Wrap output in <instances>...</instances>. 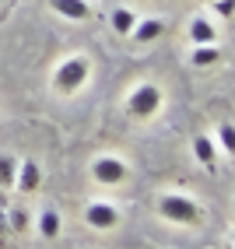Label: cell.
Masks as SVG:
<instances>
[{
	"label": "cell",
	"instance_id": "1",
	"mask_svg": "<svg viewBox=\"0 0 235 249\" xmlns=\"http://www.w3.org/2000/svg\"><path fill=\"white\" fill-rule=\"evenodd\" d=\"M88 77H91V60L85 53H74L53 71V88L63 91V95H74L88 85Z\"/></svg>",
	"mask_w": 235,
	"mask_h": 249
},
{
	"label": "cell",
	"instance_id": "2",
	"mask_svg": "<svg viewBox=\"0 0 235 249\" xmlns=\"http://www.w3.org/2000/svg\"><path fill=\"white\" fill-rule=\"evenodd\" d=\"M158 214L176 225H197L200 221V204L186 193H162L158 196Z\"/></svg>",
	"mask_w": 235,
	"mask_h": 249
},
{
	"label": "cell",
	"instance_id": "3",
	"mask_svg": "<svg viewBox=\"0 0 235 249\" xmlns=\"http://www.w3.org/2000/svg\"><path fill=\"white\" fill-rule=\"evenodd\" d=\"M158 109H162V88L151 85V81H141V85L130 91V98H127V112L133 116V120H151Z\"/></svg>",
	"mask_w": 235,
	"mask_h": 249
},
{
	"label": "cell",
	"instance_id": "4",
	"mask_svg": "<svg viewBox=\"0 0 235 249\" xmlns=\"http://www.w3.org/2000/svg\"><path fill=\"white\" fill-rule=\"evenodd\" d=\"M85 221H88L91 228H98V231H109V228L120 225V211H116L109 200H91V204L85 207Z\"/></svg>",
	"mask_w": 235,
	"mask_h": 249
},
{
	"label": "cell",
	"instance_id": "5",
	"mask_svg": "<svg viewBox=\"0 0 235 249\" xmlns=\"http://www.w3.org/2000/svg\"><path fill=\"white\" fill-rule=\"evenodd\" d=\"M91 176L102 182V186H116V182H123V179H127V165H123L120 158L102 155V158H95V161H91Z\"/></svg>",
	"mask_w": 235,
	"mask_h": 249
},
{
	"label": "cell",
	"instance_id": "6",
	"mask_svg": "<svg viewBox=\"0 0 235 249\" xmlns=\"http://www.w3.org/2000/svg\"><path fill=\"white\" fill-rule=\"evenodd\" d=\"M42 182V172L36 161H18V176H14V186H18L21 193H36Z\"/></svg>",
	"mask_w": 235,
	"mask_h": 249
},
{
	"label": "cell",
	"instance_id": "7",
	"mask_svg": "<svg viewBox=\"0 0 235 249\" xmlns=\"http://www.w3.org/2000/svg\"><path fill=\"white\" fill-rule=\"evenodd\" d=\"M49 4H53L56 14H63V18H71V21H85V18H91L88 0H49Z\"/></svg>",
	"mask_w": 235,
	"mask_h": 249
},
{
	"label": "cell",
	"instance_id": "8",
	"mask_svg": "<svg viewBox=\"0 0 235 249\" xmlns=\"http://www.w3.org/2000/svg\"><path fill=\"white\" fill-rule=\"evenodd\" d=\"M186 28H190V39H193V46H211V42H217V28H214L207 18H193Z\"/></svg>",
	"mask_w": 235,
	"mask_h": 249
},
{
	"label": "cell",
	"instance_id": "9",
	"mask_svg": "<svg viewBox=\"0 0 235 249\" xmlns=\"http://www.w3.org/2000/svg\"><path fill=\"white\" fill-rule=\"evenodd\" d=\"M162 32H165V21H162V18H144V21L133 25L130 36L137 39V42H155V39L162 36Z\"/></svg>",
	"mask_w": 235,
	"mask_h": 249
},
{
	"label": "cell",
	"instance_id": "10",
	"mask_svg": "<svg viewBox=\"0 0 235 249\" xmlns=\"http://www.w3.org/2000/svg\"><path fill=\"white\" fill-rule=\"evenodd\" d=\"M193 155H197V161L204 165V169H214V158H217V144H214L211 137H197V141H193Z\"/></svg>",
	"mask_w": 235,
	"mask_h": 249
},
{
	"label": "cell",
	"instance_id": "11",
	"mask_svg": "<svg viewBox=\"0 0 235 249\" xmlns=\"http://www.w3.org/2000/svg\"><path fill=\"white\" fill-rule=\"evenodd\" d=\"M217 60H221V49H217L214 42H211V46H193V53H190V63H193V67H214Z\"/></svg>",
	"mask_w": 235,
	"mask_h": 249
},
{
	"label": "cell",
	"instance_id": "12",
	"mask_svg": "<svg viewBox=\"0 0 235 249\" xmlns=\"http://www.w3.org/2000/svg\"><path fill=\"white\" fill-rule=\"evenodd\" d=\"M109 21H112V32H120V36H130V32H133V25H137V14H133V11H127V7H112Z\"/></svg>",
	"mask_w": 235,
	"mask_h": 249
},
{
	"label": "cell",
	"instance_id": "13",
	"mask_svg": "<svg viewBox=\"0 0 235 249\" xmlns=\"http://www.w3.org/2000/svg\"><path fill=\"white\" fill-rule=\"evenodd\" d=\"M39 235H42V239H56V235H60V214H56L53 207H46V211L39 214Z\"/></svg>",
	"mask_w": 235,
	"mask_h": 249
},
{
	"label": "cell",
	"instance_id": "14",
	"mask_svg": "<svg viewBox=\"0 0 235 249\" xmlns=\"http://www.w3.org/2000/svg\"><path fill=\"white\" fill-rule=\"evenodd\" d=\"M14 176H18V158L0 155V186H14Z\"/></svg>",
	"mask_w": 235,
	"mask_h": 249
},
{
	"label": "cell",
	"instance_id": "15",
	"mask_svg": "<svg viewBox=\"0 0 235 249\" xmlns=\"http://www.w3.org/2000/svg\"><path fill=\"white\" fill-rule=\"evenodd\" d=\"M217 147H225L228 155L235 151V126H232V120H221V123H217Z\"/></svg>",
	"mask_w": 235,
	"mask_h": 249
},
{
	"label": "cell",
	"instance_id": "16",
	"mask_svg": "<svg viewBox=\"0 0 235 249\" xmlns=\"http://www.w3.org/2000/svg\"><path fill=\"white\" fill-rule=\"evenodd\" d=\"M28 228V211L25 207H14L7 214V231H25Z\"/></svg>",
	"mask_w": 235,
	"mask_h": 249
},
{
	"label": "cell",
	"instance_id": "17",
	"mask_svg": "<svg viewBox=\"0 0 235 249\" xmlns=\"http://www.w3.org/2000/svg\"><path fill=\"white\" fill-rule=\"evenodd\" d=\"M232 4H235V0H214L211 7H214L217 14H221V18H232Z\"/></svg>",
	"mask_w": 235,
	"mask_h": 249
},
{
	"label": "cell",
	"instance_id": "18",
	"mask_svg": "<svg viewBox=\"0 0 235 249\" xmlns=\"http://www.w3.org/2000/svg\"><path fill=\"white\" fill-rule=\"evenodd\" d=\"M4 231H7V214L0 211V235H4Z\"/></svg>",
	"mask_w": 235,
	"mask_h": 249
}]
</instances>
